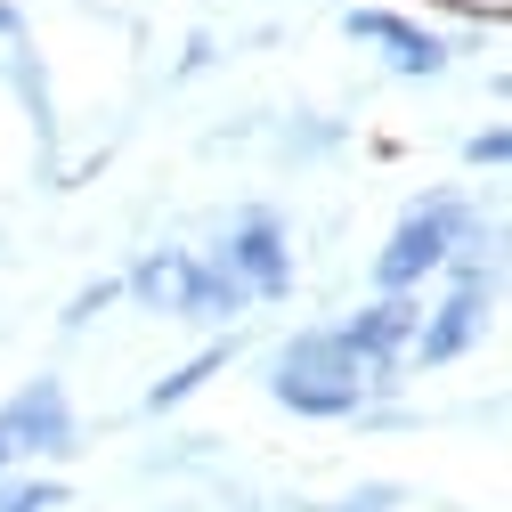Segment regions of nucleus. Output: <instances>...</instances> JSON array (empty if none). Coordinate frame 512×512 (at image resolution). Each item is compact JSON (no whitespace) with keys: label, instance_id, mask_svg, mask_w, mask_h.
<instances>
[{"label":"nucleus","instance_id":"nucleus-10","mask_svg":"<svg viewBox=\"0 0 512 512\" xmlns=\"http://www.w3.org/2000/svg\"><path fill=\"white\" fill-rule=\"evenodd\" d=\"M131 293H139L147 309H171V317H179V293H187V252H155V261L131 277Z\"/></svg>","mask_w":512,"mask_h":512},{"label":"nucleus","instance_id":"nucleus-11","mask_svg":"<svg viewBox=\"0 0 512 512\" xmlns=\"http://www.w3.org/2000/svg\"><path fill=\"white\" fill-rule=\"evenodd\" d=\"M66 488L57 480H0V512H57Z\"/></svg>","mask_w":512,"mask_h":512},{"label":"nucleus","instance_id":"nucleus-7","mask_svg":"<svg viewBox=\"0 0 512 512\" xmlns=\"http://www.w3.org/2000/svg\"><path fill=\"white\" fill-rule=\"evenodd\" d=\"M350 33H358V41H382V49H391V66H399V74H439V66H447V49H439V41L423 33V25H407V17L358 9V17H350Z\"/></svg>","mask_w":512,"mask_h":512},{"label":"nucleus","instance_id":"nucleus-5","mask_svg":"<svg viewBox=\"0 0 512 512\" xmlns=\"http://www.w3.org/2000/svg\"><path fill=\"white\" fill-rule=\"evenodd\" d=\"M415 301L407 293H382L366 317H350V326H342V342L358 350V366H366V382H391V366H399V342L415 334Z\"/></svg>","mask_w":512,"mask_h":512},{"label":"nucleus","instance_id":"nucleus-9","mask_svg":"<svg viewBox=\"0 0 512 512\" xmlns=\"http://www.w3.org/2000/svg\"><path fill=\"white\" fill-rule=\"evenodd\" d=\"M228 358H236V342H228V334H220V342H212V350H196V358H187V366H179V374H171V382H155V391H147V407H155V415H163V407H179V399H187V391H204V382H212V374H220V366H228Z\"/></svg>","mask_w":512,"mask_h":512},{"label":"nucleus","instance_id":"nucleus-12","mask_svg":"<svg viewBox=\"0 0 512 512\" xmlns=\"http://www.w3.org/2000/svg\"><path fill=\"white\" fill-rule=\"evenodd\" d=\"M382 504H391V496H382V488H366V496H350V504H334V512H382Z\"/></svg>","mask_w":512,"mask_h":512},{"label":"nucleus","instance_id":"nucleus-6","mask_svg":"<svg viewBox=\"0 0 512 512\" xmlns=\"http://www.w3.org/2000/svg\"><path fill=\"white\" fill-rule=\"evenodd\" d=\"M480 317H488V277H480V269H456V293H447V309L423 326V366L464 358L472 334H480Z\"/></svg>","mask_w":512,"mask_h":512},{"label":"nucleus","instance_id":"nucleus-1","mask_svg":"<svg viewBox=\"0 0 512 512\" xmlns=\"http://www.w3.org/2000/svg\"><path fill=\"white\" fill-rule=\"evenodd\" d=\"M277 399L293 415H358L366 399V366L342 334H301L285 358H277Z\"/></svg>","mask_w":512,"mask_h":512},{"label":"nucleus","instance_id":"nucleus-2","mask_svg":"<svg viewBox=\"0 0 512 512\" xmlns=\"http://www.w3.org/2000/svg\"><path fill=\"white\" fill-rule=\"evenodd\" d=\"M464 228H472V212H464L456 196H431L423 212H407V220H399V236H391V244H382L374 285H382V293H407V285H423V277L447 261V244H456Z\"/></svg>","mask_w":512,"mask_h":512},{"label":"nucleus","instance_id":"nucleus-8","mask_svg":"<svg viewBox=\"0 0 512 512\" xmlns=\"http://www.w3.org/2000/svg\"><path fill=\"white\" fill-rule=\"evenodd\" d=\"M252 293L220 269V261H187V293H179V317H236Z\"/></svg>","mask_w":512,"mask_h":512},{"label":"nucleus","instance_id":"nucleus-4","mask_svg":"<svg viewBox=\"0 0 512 512\" xmlns=\"http://www.w3.org/2000/svg\"><path fill=\"white\" fill-rule=\"evenodd\" d=\"M220 269L252 293V301H277L285 285H293V261H285V236H277V220L269 212H244V228H236V244H220Z\"/></svg>","mask_w":512,"mask_h":512},{"label":"nucleus","instance_id":"nucleus-13","mask_svg":"<svg viewBox=\"0 0 512 512\" xmlns=\"http://www.w3.org/2000/svg\"><path fill=\"white\" fill-rule=\"evenodd\" d=\"M0 480H9V447H0Z\"/></svg>","mask_w":512,"mask_h":512},{"label":"nucleus","instance_id":"nucleus-3","mask_svg":"<svg viewBox=\"0 0 512 512\" xmlns=\"http://www.w3.org/2000/svg\"><path fill=\"white\" fill-rule=\"evenodd\" d=\"M0 447H9V456H66V447H82L74 407H66V391H57L49 374H33L25 391L0 407Z\"/></svg>","mask_w":512,"mask_h":512}]
</instances>
